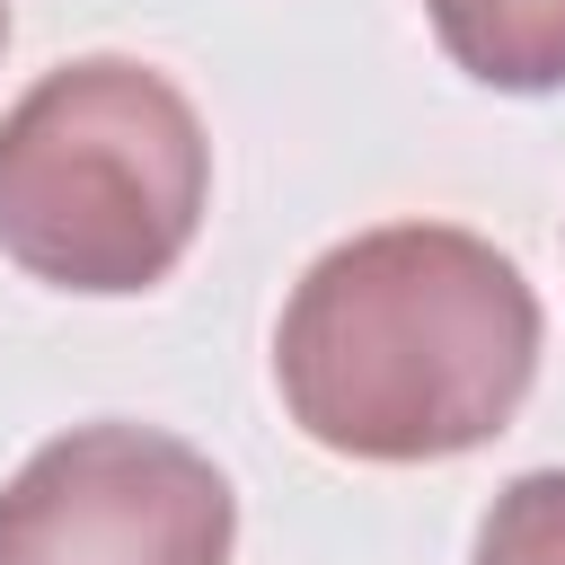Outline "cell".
Wrapping results in <instances>:
<instances>
[{
	"label": "cell",
	"mask_w": 565,
	"mask_h": 565,
	"mask_svg": "<svg viewBox=\"0 0 565 565\" xmlns=\"http://www.w3.org/2000/svg\"><path fill=\"white\" fill-rule=\"evenodd\" d=\"M230 477L150 424H71L0 486V565H230Z\"/></svg>",
	"instance_id": "3957f363"
},
{
	"label": "cell",
	"mask_w": 565,
	"mask_h": 565,
	"mask_svg": "<svg viewBox=\"0 0 565 565\" xmlns=\"http://www.w3.org/2000/svg\"><path fill=\"white\" fill-rule=\"evenodd\" d=\"M0 44H9V0H0Z\"/></svg>",
	"instance_id": "8992f818"
},
{
	"label": "cell",
	"mask_w": 565,
	"mask_h": 565,
	"mask_svg": "<svg viewBox=\"0 0 565 565\" xmlns=\"http://www.w3.org/2000/svg\"><path fill=\"white\" fill-rule=\"evenodd\" d=\"M424 18L468 79L503 97L565 88V0H424Z\"/></svg>",
	"instance_id": "277c9868"
},
{
	"label": "cell",
	"mask_w": 565,
	"mask_h": 565,
	"mask_svg": "<svg viewBox=\"0 0 565 565\" xmlns=\"http://www.w3.org/2000/svg\"><path fill=\"white\" fill-rule=\"evenodd\" d=\"M477 565H565V468H530L486 503Z\"/></svg>",
	"instance_id": "5b68a950"
},
{
	"label": "cell",
	"mask_w": 565,
	"mask_h": 565,
	"mask_svg": "<svg viewBox=\"0 0 565 565\" xmlns=\"http://www.w3.org/2000/svg\"><path fill=\"white\" fill-rule=\"evenodd\" d=\"M539 371V291L459 221H380L327 247L274 327V388L335 459H459L494 441Z\"/></svg>",
	"instance_id": "6da1fadb"
},
{
	"label": "cell",
	"mask_w": 565,
	"mask_h": 565,
	"mask_svg": "<svg viewBox=\"0 0 565 565\" xmlns=\"http://www.w3.org/2000/svg\"><path fill=\"white\" fill-rule=\"evenodd\" d=\"M203 203V115L150 62H62L0 115V256L53 291L124 300L168 282Z\"/></svg>",
	"instance_id": "7a4b0ae2"
}]
</instances>
